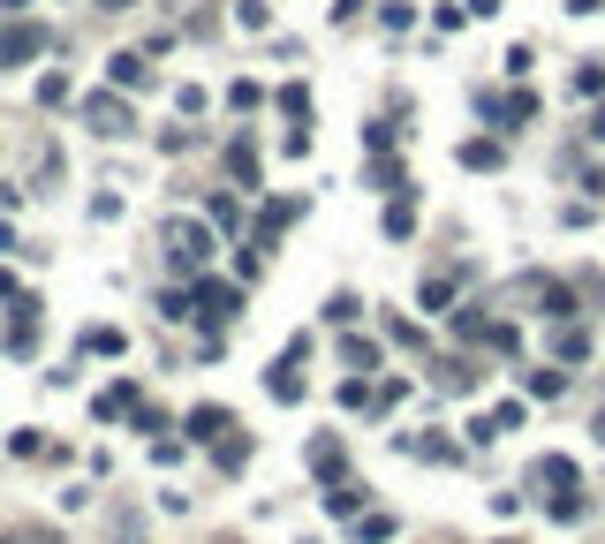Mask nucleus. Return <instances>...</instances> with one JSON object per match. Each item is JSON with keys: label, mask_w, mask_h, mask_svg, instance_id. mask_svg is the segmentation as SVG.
<instances>
[{"label": "nucleus", "mask_w": 605, "mask_h": 544, "mask_svg": "<svg viewBox=\"0 0 605 544\" xmlns=\"http://www.w3.org/2000/svg\"><path fill=\"white\" fill-rule=\"evenodd\" d=\"M91 121H99V136H121V129H129V106H114V99H91Z\"/></svg>", "instance_id": "obj_1"}, {"label": "nucleus", "mask_w": 605, "mask_h": 544, "mask_svg": "<svg viewBox=\"0 0 605 544\" xmlns=\"http://www.w3.org/2000/svg\"><path fill=\"white\" fill-rule=\"evenodd\" d=\"M205 257V227H174V265H197Z\"/></svg>", "instance_id": "obj_2"}, {"label": "nucleus", "mask_w": 605, "mask_h": 544, "mask_svg": "<svg viewBox=\"0 0 605 544\" xmlns=\"http://www.w3.org/2000/svg\"><path fill=\"white\" fill-rule=\"evenodd\" d=\"M46 46V31H8L0 38V61H23V53H38Z\"/></svg>", "instance_id": "obj_3"}, {"label": "nucleus", "mask_w": 605, "mask_h": 544, "mask_svg": "<svg viewBox=\"0 0 605 544\" xmlns=\"http://www.w3.org/2000/svg\"><path fill=\"white\" fill-rule=\"evenodd\" d=\"M106 76H114V84H129V91H137V84H144V61H137V53H114V61H106Z\"/></svg>", "instance_id": "obj_4"}, {"label": "nucleus", "mask_w": 605, "mask_h": 544, "mask_svg": "<svg viewBox=\"0 0 605 544\" xmlns=\"http://www.w3.org/2000/svg\"><path fill=\"white\" fill-rule=\"evenodd\" d=\"M220 431H227L220 408H197V416H190V439H220Z\"/></svg>", "instance_id": "obj_5"}, {"label": "nucleus", "mask_w": 605, "mask_h": 544, "mask_svg": "<svg viewBox=\"0 0 605 544\" xmlns=\"http://www.w3.org/2000/svg\"><path fill=\"white\" fill-rule=\"evenodd\" d=\"M114 8H121V0H114Z\"/></svg>", "instance_id": "obj_6"}]
</instances>
